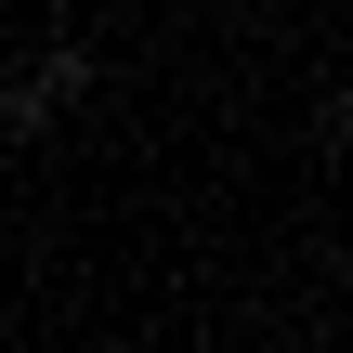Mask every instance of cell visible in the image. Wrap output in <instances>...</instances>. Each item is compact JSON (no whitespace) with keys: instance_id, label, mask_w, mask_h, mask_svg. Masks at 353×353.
Returning a JSON list of instances; mask_svg holds the SVG:
<instances>
[{"instance_id":"cell-1","label":"cell","mask_w":353,"mask_h":353,"mask_svg":"<svg viewBox=\"0 0 353 353\" xmlns=\"http://www.w3.org/2000/svg\"><path fill=\"white\" fill-rule=\"evenodd\" d=\"M79 92H92V52H65V39H52L39 65H13V79H0V131H13V144H39Z\"/></svg>"}]
</instances>
